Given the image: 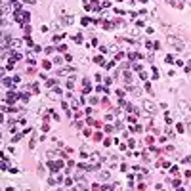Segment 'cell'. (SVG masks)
Returning a JSON list of instances; mask_svg holds the SVG:
<instances>
[{
	"label": "cell",
	"instance_id": "cell-4",
	"mask_svg": "<svg viewBox=\"0 0 191 191\" xmlns=\"http://www.w3.org/2000/svg\"><path fill=\"white\" fill-rule=\"evenodd\" d=\"M189 130H191V122H189Z\"/></svg>",
	"mask_w": 191,
	"mask_h": 191
},
{
	"label": "cell",
	"instance_id": "cell-2",
	"mask_svg": "<svg viewBox=\"0 0 191 191\" xmlns=\"http://www.w3.org/2000/svg\"><path fill=\"white\" fill-rule=\"evenodd\" d=\"M180 111H182L183 115H189V113H191L189 103H187V101H180Z\"/></svg>",
	"mask_w": 191,
	"mask_h": 191
},
{
	"label": "cell",
	"instance_id": "cell-1",
	"mask_svg": "<svg viewBox=\"0 0 191 191\" xmlns=\"http://www.w3.org/2000/svg\"><path fill=\"white\" fill-rule=\"evenodd\" d=\"M166 42H168V44H174L178 50H182V48H183V42L178 40V38H174V37H168V38H166Z\"/></svg>",
	"mask_w": 191,
	"mask_h": 191
},
{
	"label": "cell",
	"instance_id": "cell-3",
	"mask_svg": "<svg viewBox=\"0 0 191 191\" xmlns=\"http://www.w3.org/2000/svg\"><path fill=\"white\" fill-rule=\"evenodd\" d=\"M143 107H145L147 113H153V111H155V105H153V103H149V101H145V103H143Z\"/></svg>",
	"mask_w": 191,
	"mask_h": 191
}]
</instances>
